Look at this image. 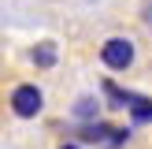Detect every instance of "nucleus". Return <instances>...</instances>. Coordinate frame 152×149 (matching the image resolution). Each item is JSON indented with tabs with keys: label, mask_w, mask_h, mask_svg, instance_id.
Segmentation results:
<instances>
[{
	"label": "nucleus",
	"mask_w": 152,
	"mask_h": 149,
	"mask_svg": "<svg viewBox=\"0 0 152 149\" xmlns=\"http://www.w3.org/2000/svg\"><path fill=\"white\" fill-rule=\"evenodd\" d=\"M7 104H11V116L19 119H37L45 108V89L41 86H30V82H19V86L7 93Z\"/></svg>",
	"instance_id": "f257e3e1"
},
{
	"label": "nucleus",
	"mask_w": 152,
	"mask_h": 149,
	"mask_svg": "<svg viewBox=\"0 0 152 149\" xmlns=\"http://www.w3.org/2000/svg\"><path fill=\"white\" fill-rule=\"evenodd\" d=\"M134 60H137V49H134V41L123 37V34L108 37V41L100 45V63L108 67V71H130Z\"/></svg>",
	"instance_id": "f03ea898"
},
{
	"label": "nucleus",
	"mask_w": 152,
	"mask_h": 149,
	"mask_svg": "<svg viewBox=\"0 0 152 149\" xmlns=\"http://www.w3.org/2000/svg\"><path fill=\"white\" fill-rule=\"evenodd\" d=\"M111 131L115 127L111 123H104V119H93V123H78V142H89V145H108V138H111Z\"/></svg>",
	"instance_id": "7ed1b4c3"
},
{
	"label": "nucleus",
	"mask_w": 152,
	"mask_h": 149,
	"mask_svg": "<svg viewBox=\"0 0 152 149\" xmlns=\"http://www.w3.org/2000/svg\"><path fill=\"white\" fill-rule=\"evenodd\" d=\"M71 116L78 119V123H93V119H100V97H96V93L78 97V101H74V108H71Z\"/></svg>",
	"instance_id": "20e7f679"
},
{
	"label": "nucleus",
	"mask_w": 152,
	"mask_h": 149,
	"mask_svg": "<svg viewBox=\"0 0 152 149\" xmlns=\"http://www.w3.org/2000/svg\"><path fill=\"white\" fill-rule=\"evenodd\" d=\"M30 60H34V67H41V71H52V67L59 63V49L52 41H37L34 49H30Z\"/></svg>",
	"instance_id": "39448f33"
},
{
	"label": "nucleus",
	"mask_w": 152,
	"mask_h": 149,
	"mask_svg": "<svg viewBox=\"0 0 152 149\" xmlns=\"http://www.w3.org/2000/svg\"><path fill=\"white\" fill-rule=\"evenodd\" d=\"M104 89H108V104L111 108H130V104L141 97V93H134V89H119L115 82H104Z\"/></svg>",
	"instance_id": "423d86ee"
},
{
	"label": "nucleus",
	"mask_w": 152,
	"mask_h": 149,
	"mask_svg": "<svg viewBox=\"0 0 152 149\" xmlns=\"http://www.w3.org/2000/svg\"><path fill=\"white\" fill-rule=\"evenodd\" d=\"M126 112H130V123H152V97L141 93V97H137V101H134Z\"/></svg>",
	"instance_id": "0eeeda50"
},
{
	"label": "nucleus",
	"mask_w": 152,
	"mask_h": 149,
	"mask_svg": "<svg viewBox=\"0 0 152 149\" xmlns=\"http://www.w3.org/2000/svg\"><path fill=\"white\" fill-rule=\"evenodd\" d=\"M141 19H145V22H148V26H152V0H148V4H145V11H141Z\"/></svg>",
	"instance_id": "6e6552de"
},
{
	"label": "nucleus",
	"mask_w": 152,
	"mask_h": 149,
	"mask_svg": "<svg viewBox=\"0 0 152 149\" xmlns=\"http://www.w3.org/2000/svg\"><path fill=\"white\" fill-rule=\"evenodd\" d=\"M59 149H82V142H67V145H59Z\"/></svg>",
	"instance_id": "1a4fd4ad"
}]
</instances>
